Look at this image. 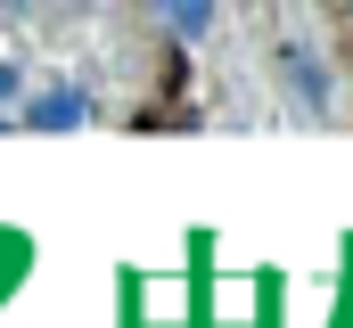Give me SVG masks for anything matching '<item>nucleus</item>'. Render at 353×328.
Wrapping results in <instances>:
<instances>
[{
    "label": "nucleus",
    "mask_w": 353,
    "mask_h": 328,
    "mask_svg": "<svg viewBox=\"0 0 353 328\" xmlns=\"http://www.w3.org/2000/svg\"><path fill=\"white\" fill-rule=\"evenodd\" d=\"M271 66H279V82L296 90V107H312V115H329V99H337V82H329V66H321V50H312V41H271Z\"/></svg>",
    "instance_id": "1"
},
{
    "label": "nucleus",
    "mask_w": 353,
    "mask_h": 328,
    "mask_svg": "<svg viewBox=\"0 0 353 328\" xmlns=\"http://www.w3.org/2000/svg\"><path fill=\"white\" fill-rule=\"evenodd\" d=\"M74 123H90V99L74 82H50V90L25 107V132H74Z\"/></svg>",
    "instance_id": "2"
},
{
    "label": "nucleus",
    "mask_w": 353,
    "mask_h": 328,
    "mask_svg": "<svg viewBox=\"0 0 353 328\" xmlns=\"http://www.w3.org/2000/svg\"><path fill=\"white\" fill-rule=\"evenodd\" d=\"M157 17H165V33H181V41H205L214 33V0H148Z\"/></svg>",
    "instance_id": "3"
},
{
    "label": "nucleus",
    "mask_w": 353,
    "mask_h": 328,
    "mask_svg": "<svg viewBox=\"0 0 353 328\" xmlns=\"http://www.w3.org/2000/svg\"><path fill=\"white\" fill-rule=\"evenodd\" d=\"M17 90H25V74H17V66H0V99H17Z\"/></svg>",
    "instance_id": "4"
}]
</instances>
